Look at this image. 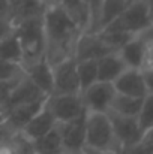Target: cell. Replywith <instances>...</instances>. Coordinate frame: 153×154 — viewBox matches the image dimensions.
I'll return each instance as SVG.
<instances>
[{
  "label": "cell",
  "instance_id": "23",
  "mask_svg": "<svg viewBox=\"0 0 153 154\" xmlns=\"http://www.w3.org/2000/svg\"><path fill=\"white\" fill-rule=\"evenodd\" d=\"M128 3H129V0H104L101 12H99V20H98L96 32H99L107 24H110L116 17H119L120 12L126 8Z\"/></svg>",
  "mask_w": 153,
  "mask_h": 154
},
{
  "label": "cell",
  "instance_id": "4",
  "mask_svg": "<svg viewBox=\"0 0 153 154\" xmlns=\"http://www.w3.org/2000/svg\"><path fill=\"white\" fill-rule=\"evenodd\" d=\"M153 24V17L150 8L146 0H129L126 8L116 17L110 24H107L101 30H117L126 32L134 36L140 35Z\"/></svg>",
  "mask_w": 153,
  "mask_h": 154
},
{
  "label": "cell",
  "instance_id": "11",
  "mask_svg": "<svg viewBox=\"0 0 153 154\" xmlns=\"http://www.w3.org/2000/svg\"><path fill=\"white\" fill-rule=\"evenodd\" d=\"M117 93L134 96V97H144L147 94L146 82L143 78L141 69L126 67L113 82Z\"/></svg>",
  "mask_w": 153,
  "mask_h": 154
},
{
  "label": "cell",
  "instance_id": "36",
  "mask_svg": "<svg viewBox=\"0 0 153 154\" xmlns=\"http://www.w3.org/2000/svg\"><path fill=\"white\" fill-rule=\"evenodd\" d=\"M8 2H9V3H11V2H14V0H8Z\"/></svg>",
  "mask_w": 153,
  "mask_h": 154
},
{
  "label": "cell",
  "instance_id": "5",
  "mask_svg": "<svg viewBox=\"0 0 153 154\" xmlns=\"http://www.w3.org/2000/svg\"><path fill=\"white\" fill-rule=\"evenodd\" d=\"M108 118L111 121V127L114 132V136L122 148V153L134 145H137L143 139V132L140 129L137 117L122 115L113 111H107Z\"/></svg>",
  "mask_w": 153,
  "mask_h": 154
},
{
  "label": "cell",
  "instance_id": "32",
  "mask_svg": "<svg viewBox=\"0 0 153 154\" xmlns=\"http://www.w3.org/2000/svg\"><path fill=\"white\" fill-rule=\"evenodd\" d=\"M141 141H144V142H153V127L149 129V130L143 135V139H141Z\"/></svg>",
  "mask_w": 153,
  "mask_h": 154
},
{
  "label": "cell",
  "instance_id": "26",
  "mask_svg": "<svg viewBox=\"0 0 153 154\" xmlns=\"http://www.w3.org/2000/svg\"><path fill=\"white\" fill-rule=\"evenodd\" d=\"M101 39L113 50V51H119L129 39L134 38V35L126 33V32H117V30H99L96 32Z\"/></svg>",
  "mask_w": 153,
  "mask_h": 154
},
{
  "label": "cell",
  "instance_id": "35",
  "mask_svg": "<svg viewBox=\"0 0 153 154\" xmlns=\"http://www.w3.org/2000/svg\"><path fill=\"white\" fill-rule=\"evenodd\" d=\"M146 2H147V5L150 8V12H152V17H153V0H146Z\"/></svg>",
  "mask_w": 153,
  "mask_h": 154
},
{
  "label": "cell",
  "instance_id": "24",
  "mask_svg": "<svg viewBox=\"0 0 153 154\" xmlns=\"http://www.w3.org/2000/svg\"><path fill=\"white\" fill-rule=\"evenodd\" d=\"M2 145H5L12 154H35L32 139H29L23 132L12 133L2 142Z\"/></svg>",
  "mask_w": 153,
  "mask_h": 154
},
{
  "label": "cell",
  "instance_id": "6",
  "mask_svg": "<svg viewBox=\"0 0 153 154\" xmlns=\"http://www.w3.org/2000/svg\"><path fill=\"white\" fill-rule=\"evenodd\" d=\"M86 112L72 120L56 124L65 154H77L86 147Z\"/></svg>",
  "mask_w": 153,
  "mask_h": 154
},
{
  "label": "cell",
  "instance_id": "19",
  "mask_svg": "<svg viewBox=\"0 0 153 154\" xmlns=\"http://www.w3.org/2000/svg\"><path fill=\"white\" fill-rule=\"evenodd\" d=\"M32 144L35 154H65L60 135L56 127L51 132L45 133L44 136L33 139Z\"/></svg>",
  "mask_w": 153,
  "mask_h": 154
},
{
  "label": "cell",
  "instance_id": "28",
  "mask_svg": "<svg viewBox=\"0 0 153 154\" xmlns=\"http://www.w3.org/2000/svg\"><path fill=\"white\" fill-rule=\"evenodd\" d=\"M21 70H23V67H21L20 64H14V63L0 60V81L9 79V78L18 75Z\"/></svg>",
  "mask_w": 153,
  "mask_h": 154
},
{
  "label": "cell",
  "instance_id": "13",
  "mask_svg": "<svg viewBox=\"0 0 153 154\" xmlns=\"http://www.w3.org/2000/svg\"><path fill=\"white\" fill-rule=\"evenodd\" d=\"M57 121L51 112V109L48 108L47 102L44 103V106L32 117V120L23 127V133L29 138V139H36V138H41L44 136L45 133L51 132L54 127H56Z\"/></svg>",
  "mask_w": 153,
  "mask_h": 154
},
{
  "label": "cell",
  "instance_id": "18",
  "mask_svg": "<svg viewBox=\"0 0 153 154\" xmlns=\"http://www.w3.org/2000/svg\"><path fill=\"white\" fill-rule=\"evenodd\" d=\"M66 14L74 20V23L83 30L87 32L89 26H90V12L87 5L83 0H60L59 3Z\"/></svg>",
  "mask_w": 153,
  "mask_h": 154
},
{
  "label": "cell",
  "instance_id": "27",
  "mask_svg": "<svg viewBox=\"0 0 153 154\" xmlns=\"http://www.w3.org/2000/svg\"><path fill=\"white\" fill-rule=\"evenodd\" d=\"M87 8H89V12H90V26H89V30L87 32H96L98 29V20H99V12H101L102 3L104 0H83Z\"/></svg>",
  "mask_w": 153,
  "mask_h": 154
},
{
  "label": "cell",
  "instance_id": "12",
  "mask_svg": "<svg viewBox=\"0 0 153 154\" xmlns=\"http://www.w3.org/2000/svg\"><path fill=\"white\" fill-rule=\"evenodd\" d=\"M48 94L42 93L30 79L29 76L24 73L23 70V75L20 76V79L15 82V85L12 87L11 93H9V97L6 100V105L3 108L8 109V108H12L15 105H21V103H27V102H33V100H38V99H42V97H47Z\"/></svg>",
  "mask_w": 153,
  "mask_h": 154
},
{
  "label": "cell",
  "instance_id": "30",
  "mask_svg": "<svg viewBox=\"0 0 153 154\" xmlns=\"http://www.w3.org/2000/svg\"><path fill=\"white\" fill-rule=\"evenodd\" d=\"M14 29H15V26H14V23H12V20L9 17H2L0 15V39L11 35L14 32Z\"/></svg>",
  "mask_w": 153,
  "mask_h": 154
},
{
  "label": "cell",
  "instance_id": "3",
  "mask_svg": "<svg viewBox=\"0 0 153 154\" xmlns=\"http://www.w3.org/2000/svg\"><path fill=\"white\" fill-rule=\"evenodd\" d=\"M86 147L122 154L107 112H86Z\"/></svg>",
  "mask_w": 153,
  "mask_h": 154
},
{
  "label": "cell",
  "instance_id": "34",
  "mask_svg": "<svg viewBox=\"0 0 153 154\" xmlns=\"http://www.w3.org/2000/svg\"><path fill=\"white\" fill-rule=\"evenodd\" d=\"M44 3H45V6H48V5H59L60 0H44Z\"/></svg>",
  "mask_w": 153,
  "mask_h": 154
},
{
  "label": "cell",
  "instance_id": "21",
  "mask_svg": "<svg viewBox=\"0 0 153 154\" xmlns=\"http://www.w3.org/2000/svg\"><path fill=\"white\" fill-rule=\"evenodd\" d=\"M0 60L21 66L23 52H21L20 42H18V39L15 36V32H12L11 35L0 39Z\"/></svg>",
  "mask_w": 153,
  "mask_h": 154
},
{
  "label": "cell",
  "instance_id": "14",
  "mask_svg": "<svg viewBox=\"0 0 153 154\" xmlns=\"http://www.w3.org/2000/svg\"><path fill=\"white\" fill-rule=\"evenodd\" d=\"M117 52L126 67L143 69L147 63V45L138 35L129 39Z\"/></svg>",
  "mask_w": 153,
  "mask_h": 154
},
{
  "label": "cell",
  "instance_id": "10",
  "mask_svg": "<svg viewBox=\"0 0 153 154\" xmlns=\"http://www.w3.org/2000/svg\"><path fill=\"white\" fill-rule=\"evenodd\" d=\"M114 52L95 32H83L75 44L74 48V58L80 60H98L104 55Z\"/></svg>",
  "mask_w": 153,
  "mask_h": 154
},
{
  "label": "cell",
  "instance_id": "7",
  "mask_svg": "<svg viewBox=\"0 0 153 154\" xmlns=\"http://www.w3.org/2000/svg\"><path fill=\"white\" fill-rule=\"evenodd\" d=\"M53 69V91L51 94L80 93V82L77 73V60L68 57L51 66Z\"/></svg>",
  "mask_w": 153,
  "mask_h": 154
},
{
  "label": "cell",
  "instance_id": "8",
  "mask_svg": "<svg viewBox=\"0 0 153 154\" xmlns=\"http://www.w3.org/2000/svg\"><path fill=\"white\" fill-rule=\"evenodd\" d=\"M47 105L51 109L57 123L68 121L75 117L83 115L87 109L83 103L81 93H68V94H48Z\"/></svg>",
  "mask_w": 153,
  "mask_h": 154
},
{
  "label": "cell",
  "instance_id": "2",
  "mask_svg": "<svg viewBox=\"0 0 153 154\" xmlns=\"http://www.w3.org/2000/svg\"><path fill=\"white\" fill-rule=\"evenodd\" d=\"M14 32L23 52L21 67L45 57V36L42 17L26 20L15 24Z\"/></svg>",
  "mask_w": 153,
  "mask_h": 154
},
{
  "label": "cell",
  "instance_id": "1",
  "mask_svg": "<svg viewBox=\"0 0 153 154\" xmlns=\"http://www.w3.org/2000/svg\"><path fill=\"white\" fill-rule=\"evenodd\" d=\"M42 20L47 61L53 66L68 57H74L75 44L83 30L60 5H48Z\"/></svg>",
  "mask_w": 153,
  "mask_h": 154
},
{
  "label": "cell",
  "instance_id": "20",
  "mask_svg": "<svg viewBox=\"0 0 153 154\" xmlns=\"http://www.w3.org/2000/svg\"><path fill=\"white\" fill-rule=\"evenodd\" d=\"M141 103H143V97H134V96H128V94H122L116 91L108 111H113L122 115L137 117L140 112Z\"/></svg>",
  "mask_w": 153,
  "mask_h": 154
},
{
  "label": "cell",
  "instance_id": "16",
  "mask_svg": "<svg viewBox=\"0 0 153 154\" xmlns=\"http://www.w3.org/2000/svg\"><path fill=\"white\" fill-rule=\"evenodd\" d=\"M45 8L44 0H14L11 2V20L15 26L26 20L44 17Z\"/></svg>",
  "mask_w": 153,
  "mask_h": 154
},
{
  "label": "cell",
  "instance_id": "29",
  "mask_svg": "<svg viewBox=\"0 0 153 154\" xmlns=\"http://www.w3.org/2000/svg\"><path fill=\"white\" fill-rule=\"evenodd\" d=\"M122 154H153V142L140 141L137 145L125 150Z\"/></svg>",
  "mask_w": 153,
  "mask_h": 154
},
{
  "label": "cell",
  "instance_id": "15",
  "mask_svg": "<svg viewBox=\"0 0 153 154\" xmlns=\"http://www.w3.org/2000/svg\"><path fill=\"white\" fill-rule=\"evenodd\" d=\"M24 73L29 76V79L45 94H51L53 91V69L47 58H41L35 63L23 66Z\"/></svg>",
  "mask_w": 153,
  "mask_h": 154
},
{
  "label": "cell",
  "instance_id": "33",
  "mask_svg": "<svg viewBox=\"0 0 153 154\" xmlns=\"http://www.w3.org/2000/svg\"><path fill=\"white\" fill-rule=\"evenodd\" d=\"M0 154H12V153H11L5 145H2V144H0Z\"/></svg>",
  "mask_w": 153,
  "mask_h": 154
},
{
  "label": "cell",
  "instance_id": "22",
  "mask_svg": "<svg viewBox=\"0 0 153 154\" xmlns=\"http://www.w3.org/2000/svg\"><path fill=\"white\" fill-rule=\"evenodd\" d=\"M77 73L80 82V93L98 81V60L77 61Z\"/></svg>",
  "mask_w": 153,
  "mask_h": 154
},
{
  "label": "cell",
  "instance_id": "31",
  "mask_svg": "<svg viewBox=\"0 0 153 154\" xmlns=\"http://www.w3.org/2000/svg\"><path fill=\"white\" fill-rule=\"evenodd\" d=\"M141 72H143V78H144V82H146L147 93L153 94V64L143 67Z\"/></svg>",
  "mask_w": 153,
  "mask_h": 154
},
{
  "label": "cell",
  "instance_id": "25",
  "mask_svg": "<svg viewBox=\"0 0 153 154\" xmlns=\"http://www.w3.org/2000/svg\"><path fill=\"white\" fill-rule=\"evenodd\" d=\"M137 120H138V124H140V129H141L143 135L149 129L153 127V94L147 93L143 97V103H141L140 112L137 115Z\"/></svg>",
  "mask_w": 153,
  "mask_h": 154
},
{
  "label": "cell",
  "instance_id": "9",
  "mask_svg": "<svg viewBox=\"0 0 153 154\" xmlns=\"http://www.w3.org/2000/svg\"><path fill=\"white\" fill-rule=\"evenodd\" d=\"M114 94L116 88L113 82L107 81H96L90 87L81 91V97L86 109L92 112H107L110 109Z\"/></svg>",
  "mask_w": 153,
  "mask_h": 154
},
{
  "label": "cell",
  "instance_id": "17",
  "mask_svg": "<svg viewBox=\"0 0 153 154\" xmlns=\"http://www.w3.org/2000/svg\"><path fill=\"white\" fill-rule=\"evenodd\" d=\"M126 69V64L120 58L119 52H110L98 58V81L114 82V79Z\"/></svg>",
  "mask_w": 153,
  "mask_h": 154
}]
</instances>
